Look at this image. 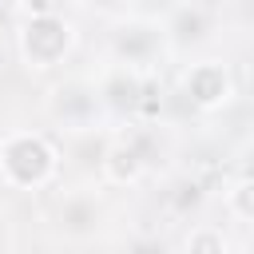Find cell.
<instances>
[{"label":"cell","mask_w":254,"mask_h":254,"mask_svg":"<svg viewBox=\"0 0 254 254\" xmlns=\"http://www.w3.org/2000/svg\"><path fill=\"white\" fill-rule=\"evenodd\" d=\"M12 16H20L16 52H20V64L28 71H48V67L64 64L67 52L75 48V24L60 8H52V4H20V8H12Z\"/></svg>","instance_id":"1"},{"label":"cell","mask_w":254,"mask_h":254,"mask_svg":"<svg viewBox=\"0 0 254 254\" xmlns=\"http://www.w3.org/2000/svg\"><path fill=\"white\" fill-rule=\"evenodd\" d=\"M60 151L40 131H4L0 135V183L12 190H40L56 179Z\"/></svg>","instance_id":"2"},{"label":"cell","mask_w":254,"mask_h":254,"mask_svg":"<svg viewBox=\"0 0 254 254\" xmlns=\"http://www.w3.org/2000/svg\"><path fill=\"white\" fill-rule=\"evenodd\" d=\"M179 91H183V99H187L190 107H198V111H222V107L238 95L234 71H230V64L218 60V56H206V60L187 64L183 75H179Z\"/></svg>","instance_id":"3"},{"label":"cell","mask_w":254,"mask_h":254,"mask_svg":"<svg viewBox=\"0 0 254 254\" xmlns=\"http://www.w3.org/2000/svg\"><path fill=\"white\" fill-rule=\"evenodd\" d=\"M159 48H163V32H159V24H151V20H127V24H119L115 36H111L115 64L135 67V71H143V67L155 60Z\"/></svg>","instance_id":"4"},{"label":"cell","mask_w":254,"mask_h":254,"mask_svg":"<svg viewBox=\"0 0 254 254\" xmlns=\"http://www.w3.org/2000/svg\"><path fill=\"white\" fill-rule=\"evenodd\" d=\"M143 91H147V71H135V67L115 64V67H107V75L99 79L95 99H99V107H107V111H115V115H127V111H139Z\"/></svg>","instance_id":"5"},{"label":"cell","mask_w":254,"mask_h":254,"mask_svg":"<svg viewBox=\"0 0 254 254\" xmlns=\"http://www.w3.org/2000/svg\"><path fill=\"white\" fill-rule=\"evenodd\" d=\"M214 28V8L206 4H175L163 12V40H171L175 48H187V44H202Z\"/></svg>","instance_id":"6"},{"label":"cell","mask_w":254,"mask_h":254,"mask_svg":"<svg viewBox=\"0 0 254 254\" xmlns=\"http://www.w3.org/2000/svg\"><path fill=\"white\" fill-rule=\"evenodd\" d=\"M143 155H139V147L131 143V139H115V143H107L103 151H99V171H103V179L111 183V187H131V183H139V175H143Z\"/></svg>","instance_id":"7"},{"label":"cell","mask_w":254,"mask_h":254,"mask_svg":"<svg viewBox=\"0 0 254 254\" xmlns=\"http://www.w3.org/2000/svg\"><path fill=\"white\" fill-rule=\"evenodd\" d=\"M95 107H99L95 87H87V83H79V79H71V83H64V87H56L52 115H56L60 123H67V127H83V123L91 119V111H95Z\"/></svg>","instance_id":"8"},{"label":"cell","mask_w":254,"mask_h":254,"mask_svg":"<svg viewBox=\"0 0 254 254\" xmlns=\"http://www.w3.org/2000/svg\"><path fill=\"white\" fill-rule=\"evenodd\" d=\"M60 222H64L67 234H91L95 222H99V214H95V198H87V194H71V198H64V206H60Z\"/></svg>","instance_id":"9"},{"label":"cell","mask_w":254,"mask_h":254,"mask_svg":"<svg viewBox=\"0 0 254 254\" xmlns=\"http://www.w3.org/2000/svg\"><path fill=\"white\" fill-rule=\"evenodd\" d=\"M226 210L246 226L250 218H254V179L250 175H242V179H234V187L226 190Z\"/></svg>","instance_id":"10"},{"label":"cell","mask_w":254,"mask_h":254,"mask_svg":"<svg viewBox=\"0 0 254 254\" xmlns=\"http://www.w3.org/2000/svg\"><path fill=\"white\" fill-rule=\"evenodd\" d=\"M226 250H230V242L222 238L218 226H194L183 242V254H226Z\"/></svg>","instance_id":"11"},{"label":"cell","mask_w":254,"mask_h":254,"mask_svg":"<svg viewBox=\"0 0 254 254\" xmlns=\"http://www.w3.org/2000/svg\"><path fill=\"white\" fill-rule=\"evenodd\" d=\"M127 254H167V246H163L159 238H135V242L127 246Z\"/></svg>","instance_id":"12"},{"label":"cell","mask_w":254,"mask_h":254,"mask_svg":"<svg viewBox=\"0 0 254 254\" xmlns=\"http://www.w3.org/2000/svg\"><path fill=\"white\" fill-rule=\"evenodd\" d=\"M0 135H4V111H0Z\"/></svg>","instance_id":"13"},{"label":"cell","mask_w":254,"mask_h":254,"mask_svg":"<svg viewBox=\"0 0 254 254\" xmlns=\"http://www.w3.org/2000/svg\"><path fill=\"white\" fill-rule=\"evenodd\" d=\"M226 254H246V250H226Z\"/></svg>","instance_id":"14"},{"label":"cell","mask_w":254,"mask_h":254,"mask_svg":"<svg viewBox=\"0 0 254 254\" xmlns=\"http://www.w3.org/2000/svg\"><path fill=\"white\" fill-rule=\"evenodd\" d=\"M0 246H4V230H0Z\"/></svg>","instance_id":"15"}]
</instances>
